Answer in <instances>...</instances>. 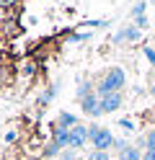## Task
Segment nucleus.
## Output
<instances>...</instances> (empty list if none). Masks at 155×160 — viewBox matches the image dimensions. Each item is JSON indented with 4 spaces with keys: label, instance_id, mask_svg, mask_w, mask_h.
<instances>
[{
    "label": "nucleus",
    "instance_id": "obj_22",
    "mask_svg": "<svg viewBox=\"0 0 155 160\" xmlns=\"http://www.w3.org/2000/svg\"><path fill=\"white\" fill-rule=\"evenodd\" d=\"M152 3H155V0H152Z\"/></svg>",
    "mask_w": 155,
    "mask_h": 160
},
{
    "label": "nucleus",
    "instance_id": "obj_11",
    "mask_svg": "<svg viewBox=\"0 0 155 160\" xmlns=\"http://www.w3.org/2000/svg\"><path fill=\"white\" fill-rule=\"evenodd\" d=\"M145 8H147V3H145V0H142V3H134V5H132V18L145 16Z\"/></svg>",
    "mask_w": 155,
    "mask_h": 160
},
{
    "label": "nucleus",
    "instance_id": "obj_3",
    "mask_svg": "<svg viewBox=\"0 0 155 160\" xmlns=\"http://www.w3.org/2000/svg\"><path fill=\"white\" fill-rule=\"evenodd\" d=\"M85 142H88V127H83V124L72 127L70 129V150H80Z\"/></svg>",
    "mask_w": 155,
    "mask_h": 160
},
{
    "label": "nucleus",
    "instance_id": "obj_7",
    "mask_svg": "<svg viewBox=\"0 0 155 160\" xmlns=\"http://www.w3.org/2000/svg\"><path fill=\"white\" fill-rule=\"evenodd\" d=\"M52 142H57L62 150L70 147V129H62V127H54V134H52Z\"/></svg>",
    "mask_w": 155,
    "mask_h": 160
},
{
    "label": "nucleus",
    "instance_id": "obj_17",
    "mask_svg": "<svg viewBox=\"0 0 155 160\" xmlns=\"http://www.w3.org/2000/svg\"><path fill=\"white\" fill-rule=\"evenodd\" d=\"M142 52H145V57L150 59V65H155V49H150V47H145Z\"/></svg>",
    "mask_w": 155,
    "mask_h": 160
},
{
    "label": "nucleus",
    "instance_id": "obj_12",
    "mask_svg": "<svg viewBox=\"0 0 155 160\" xmlns=\"http://www.w3.org/2000/svg\"><path fill=\"white\" fill-rule=\"evenodd\" d=\"M88 160H111V155H109V152H103V150H90Z\"/></svg>",
    "mask_w": 155,
    "mask_h": 160
},
{
    "label": "nucleus",
    "instance_id": "obj_4",
    "mask_svg": "<svg viewBox=\"0 0 155 160\" xmlns=\"http://www.w3.org/2000/svg\"><path fill=\"white\" fill-rule=\"evenodd\" d=\"M80 108H83V114H88V116H101V98H98V93L85 96L80 101Z\"/></svg>",
    "mask_w": 155,
    "mask_h": 160
},
{
    "label": "nucleus",
    "instance_id": "obj_8",
    "mask_svg": "<svg viewBox=\"0 0 155 160\" xmlns=\"http://www.w3.org/2000/svg\"><path fill=\"white\" fill-rule=\"evenodd\" d=\"M57 127H62V129H72V127H78V116H75V114H70V111H59V116H57Z\"/></svg>",
    "mask_w": 155,
    "mask_h": 160
},
{
    "label": "nucleus",
    "instance_id": "obj_6",
    "mask_svg": "<svg viewBox=\"0 0 155 160\" xmlns=\"http://www.w3.org/2000/svg\"><path fill=\"white\" fill-rule=\"evenodd\" d=\"M121 108V93H109L101 98V114H114Z\"/></svg>",
    "mask_w": 155,
    "mask_h": 160
},
{
    "label": "nucleus",
    "instance_id": "obj_9",
    "mask_svg": "<svg viewBox=\"0 0 155 160\" xmlns=\"http://www.w3.org/2000/svg\"><path fill=\"white\" fill-rule=\"evenodd\" d=\"M119 160H142V152H140V147L127 145V147L119 152Z\"/></svg>",
    "mask_w": 155,
    "mask_h": 160
},
{
    "label": "nucleus",
    "instance_id": "obj_14",
    "mask_svg": "<svg viewBox=\"0 0 155 160\" xmlns=\"http://www.w3.org/2000/svg\"><path fill=\"white\" fill-rule=\"evenodd\" d=\"M54 93H57V85H52L49 91H44V93H41V103H49L52 98H54Z\"/></svg>",
    "mask_w": 155,
    "mask_h": 160
},
{
    "label": "nucleus",
    "instance_id": "obj_13",
    "mask_svg": "<svg viewBox=\"0 0 155 160\" xmlns=\"http://www.w3.org/2000/svg\"><path fill=\"white\" fill-rule=\"evenodd\" d=\"M145 150H155V129L145 134Z\"/></svg>",
    "mask_w": 155,
    "mask_h": 160
},
{
    "label": "nucleus",
    "instance_id": "obj_1",
    "mask_svg": "<svg viewBox=\"0 0 155 160\" xmlns=\"http://www.w3.org/2000/svg\"><path fill=\"white\" fill-rule=\"evenodd\" d=\"M124 83H127V75H124V70H121V67H111L109 72L103 75V80L98 83L96 93H98V98L109 96V93H121Z\"/></svg>",
    "mask_w": 155,
    "mask_h": 160
},
{
    "label": "nucleus",
    "instance_id": "obj_18",
    "mask_svg": "<svg viewBox=\"0 0 155 160\" xmlns=\"http://www.w3.org/2000/svg\"><path fill=\"white\" fill-rule=\"evenodd\" d=\"M85 39H90V34H72L70 42H85Z\"/></svg>",
    "mask_w": 155,
    "mask_h": 160
},
{
    "label": "nucleus",
    "instance_id": "obj_10",
    "mask_svg": "<svg viewBox=\"0 0 155 160\" xmlns=\"http://www.w3.org/2000/svg\"><path fill=\"white\" fill-rule=\"evenodd\" d=\"M90 93H96V91H93V85L88 83V80H83V83L78 85V98L83 101V98H85V96H90Z\"/></svg>",
    "mask_w": 155,
    "mask_h": 160
},
{
    "label": "nucleus",
    "instance_id": "obj_15",
    "mask_svg": "<svg viewBox=\"0 0 155 160\" xmlns=\"http://www.w3.org/2000/svg\"><path fill=\"white\" fill-rule=\"evenodd\" d=\"M57 160H78V155H75V150H70V147H67V150H62V152H59Z\"/></svg>",
    "mask_w": 155,
    "mask_h": 160
},
{
    "label": "nucleus",
    "instance_id": "obj_16",
    "mask_svg": "<svg viewBox=\"0 0 155 160\" xmlns=\"http://www.w3.org/2000/svg\"><path fill=\"white\" fill-rule=\"evenodd\" d=\"M134 26H137L140 31H142V28H147V26H150V21H147V16H140V18H134Z\"/></svg>",
    "mask_w": 155,
    "mask_h": 160
},
{
    "label": "nucleus",
    "instance_id": "obj_5",
    "mask_svg": "<svg viewBox=\"0 0 155 160\" xmlns=\"http://www.w3.org/2000/svg\"><path fill=\"white\" fill-rule=\"evenodd\" d=\"M140 36H142V31H140L137 26H124V28H119V31L114 34L111 42H114V44H121V42H137Z\"/></svg>",
    "mask_w": 155,
    "mask_h": 160
},
{
    "label": "nucleus",
    "instance_id": "obj_2",
    "mask_svg": "<svg viewBox=\"0 0 155 160\" xmlns=\"http://www.w3.org/2000/svg\"><path fill=\"white\" fill-rule=\"evenodd\" d=\"M88 142L93 145V150H103V152H109L116 139H114L111 129L98 127V124H90V127H88Z\"/></svg>",
    "mask_w": 155,
    "mask_h": 160
},
{
    "label": "nucleus",
    "instance_id": "obj_19",
    "mask_svg": "<svg viewBox=\"0 0 155 160\" xmlns=\"http://www.w3.org/2000/svg\"><path fill=\"white\" fill-rule=\"evenodd\" d=\"M142 160H155V150H145V152H142Z\"/></svg>",
    "mask_w": 155,
    "mask_h": 160
},
{
    "label": "nucleus",
    "instance_id": "obj_21",
    "mask_svg": "<svg viewBox=\"0 0 155 160\" xmlns=\"http://www.w3.org/2000/svg\"><path fill=\"white\" fill-rule=\"evenodd\" d=\"M150 93H152V96H155V83H152V88H150Z\"/></svg>",
    "mask_w": 155,
    "mask_h": 160
},
{
    "label": "nucleus",
    "instance_id": "obj_20",
    "mask_svg": "<svg viewBox=\"0 0 155 160\" xmlns=\"http://www.w3.org/2000/svg\"><path fill=\"white\" fill-rule=\"evenodd\" d=\"M5 142H16V132H8L5 134Z\"/></svg>",
    "mask_w": 155,
    "mask_h": 160
}]
</instances>
